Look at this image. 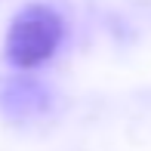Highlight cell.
I'll use <instances>...</instances> for the list:
<instances>
[{
  "label": "cell",
  "instance_id": "6da1fadb",
  "mask_svg": "<svg viewBox=\"0 0 151 151\" xmlns=\"http://www.w3.org/2000/svg\"><path fill=\"white\" fill-rule=\"evenodd\" d=\"M62 19L56 9L43 3H31L12 19L9 34H6V59L16 68H37L46 59H52V52L62 43Z\"/></svg>",
  "mask_w": 151,
  "mask_h": 151
},
{
  "label": "cell",
  "instance_id": "7a4b0ae2",
  "mask_svg": "<svg viewBox=\"0 0 151 151\" xmlns=\"http://www.w3.org/2000/svg\"><path fill=\"white\" fill-rule=\"evenodd\" d=\"M0 105L12 117H28V114H37L46 105V93L31 80H19V83L6 86V93L0 96Z\"/></svg>",
  "mask_w": 151,
  "mask_h": 151
}]
</instances>
